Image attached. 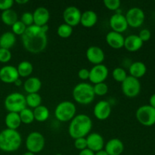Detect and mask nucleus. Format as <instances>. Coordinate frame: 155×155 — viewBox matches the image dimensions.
Segmentation results:
<instances>
[{
    "label": "nucleus",
    "instance_id": "46",
    "mask_svg": "<svg viewBox=\"0 0 155 155\" xmlns=\"http://www.w3.org/2000/svg\"><path fill=\"white\" fill-rule=\"evenodd\" d=\"M41 27V30H42L44 33H47V32H48V24H45V25L42 26V27Z\"/></svg>",
    "mask_w": 155,
    "mask_h": 155
},
{
    "label": "nucleus",
    "instance_id": "15",
    "mask_svg": "<svg viewBox=\"0 0 155 155\" xmlns=\"http://www.w3.org/2000/svg\"><path fill=\"white\" fill-rule=\"evenodd\" d=\"M87 60L94 65L101 64L105 58V54L102 48L96 45H92L87 48L86 52Z\"/></svg>",
    "mask_w": 155,
    "mask_h": 155
},
{
    "label": "nucleus",
    "instance_id": "27",
    "mask_svg": "<svg viewBox=\"0 0 155 155\" xmlns=\"http://www.w3.org/2000/svg\"><path fill=\"white\" fill-rule=\"evenodd\" d=\"M2 21L5 25L11 26L12 27L15 22L18 21V16L17 12L13 9H8V10L4 11L1 14Z\"/></svg>",
    "mask_w": 155,
    "mask_h": 155
},
{
    "label": "nucleus",
    "instance_id": "14",
    "mask_svg": "<svg viewBox=\"0 0 155 155\" xmlns=\"http://www.w3.org/2000/svg\"><path fill=\"white\" fill-rule=\"evenodd\" d=\"M94 116L99 120H104L111 114V106L106 100H101L95 104L93 109Z\"/></svg>",
    "mask_w": 155,
    "mask_h": 155
},
{
    "label": "nucleus",
    "instance_id": "6",
    "mask_svg": "<svg viewBox=\"0 0 155 155\" xmlns=\"http://www.w3.org/2000/svg\"><path fill=\"white\" fill-rule=\"evenodd\" d=\"M4 105L8 112L19 114L27 107L25 96L20 92H12L6 96Z\"/></svg>",
    "mask_w": 155,
    "mask_h": 155
},
{
    "label": "nucleus",
    "instance_id": "4",
    "mask_svg": "<svg viewBox=\"0 0 155 155\" xmlns=\"http://www.w3.org/2000/svg\"><path fill=\"white\" fill-rule=\"evenodd\" d=\"M72 94L76 102L85 105L92 103L95 96L93 86L84 82L76 85L73 89Z\"/></svg>",
    "mask_w": 155,
    "mask_h": 155
},
{
    "label": "nucleus",
    "instance_id": "31",
    "mask_svg": "<svg viewBox=\"0 0 155 155\" xmlns=\"http://www.w3.org/2000/svg\"><path fill=\"white\" fill-rule=\"evenodd\" d=\"M20 118H21V124H30L35 120L33 111L29 107H26L24 110H21L19 113Z\"/></svg>",
    "mask_w": 155,
    "mask_h": 155
},
{
    "label": "nucleus",
    "instance_id": "21",
    "mask_svg": "<svg viewBox=\"0 0 155 155\" xmlns=\"http://www.w3.org/2000/svg\"><path fill=\"white\" fill-rule=\"evenodd\" d=\"M142 45H143V42L141 40L139 36L136 34L129 35L125 38V40H124V47L127 51H132V52L139 50L142 48Z\"/></svg>",
    "mask_w": 155,
    "mask_h": 155
},
{
    "label": "nucleus",
    "instance_id": "44",
    "mask_svg": "<svg viewBox=\"0 0 155 155\" xmlns=\"http://www.w3.org/2000/svg\"><path fill=\"white\" fill-rule=\"evenodd\" d=\"M149 105L155 108V93L153 94L149 99Z\"/></svg>",
    "mask_w": 155,
    "mask_h": 155
},
{
    "label": "nucleus",
    "instance_id": "2",
    "mask_svg": "<svg viewBox=\"0 0 155 155\" xmlns=\"http://www.w3.org/2000/svg\"><path fill=\"white\" fill-rule=\"evenodd\" d=\"M92 127V121L88 115L77 114L71 120L68 127L70 136L74 139L85 138L90 133Z\"/></svg>",
    "mask_w": 155,
    "mask_h": 155
},
{
    "label": "nucleus",
    "instance_id": "19",
    "mask_svg": "<svg viewBox=\"0 0 155 155\" xmlns=\"http://www.w3.org/2000/svg\"><path fill=\"white\" fill-rule=\"evenodd\" d=\"M104 151L108 155H120L124 151V145L119 139H111L104 145Z\"/></svg>",
    "mask_w": 155,
    "mask_h": 155
},
{
    "label": "nucleus",
    "instance_id": "36",
    "mask_svg": "<svg viewBox=\"0 0 155 155\" xmlns=\"http://www.w3.org/2000/svg\"><path fill=\"white\" fill-rule=\"evenodd\" d=\"M20 21L26 26V27H30V26H32L34 24V22H33V13L29 12H26L21 15V20Z\"/></svg>",
    "mask_w": 155,
    "mask_h": 155
},
{
    "label": "nucleus",
    "instance_id": "35",
    "mask_svg": "<svg viewBox=\"0 0 155 155\" xmlns=\"http://www.w3.org/2000/svg\"><path fill=\"white\" fill-rule=\"evenodd\" d=\"M26 29H27V27L21 22L20 20H18L17 22H15L13 25L12 26V33L16 36H22L24 34V33L25 32Z\"/></svg>",
    "mask_w": 155,
    "mask_h": 155
},
{
    "label": "nucleus",
    "instance_id": "34",
    "mask_svg": "<svg viewBox=\"0 0 155 155\" xmlns=\"http://www.w3.org/2000/svg\"><path fill=\"white\" fill-rule=\"evenodd\" d=\"M93 90L95 95L103 96V95H105L108 92V86L105 83H97L93 86Z\"/></svg>",
    "mask_w": 155,
    "mask_h": 155
},
{
    "label": "nucleus",
    "instance_id": "40",
    "mask_svg": "<svg viewBox=\"0 0 155 155\" xmlns=\"http://www.w3.org/2000/svg\"><path fill=\"white\" fill-rule=\"evenodd\" d=\"M15 2L13 0H0V10L4 11L11 9Z\"/></svg>",
    "mask_w": 155,
    "mask_h": 155
},
{
    "label": "nucleus",
    "instance_id": "23",
    "mask_svg": "<svg viewBox=\"0 0 155 155\" xmlns=\"http://www.w3.org/2000/svg\"><path fill=\"white\" fill-rule=\"evenodd\" d=\"M42 88V82L38 77H29L24 83V89L27 94L38 93Z\"/></svg>",
    "mask_w": 155,
    "mask_h": 155
},
{
    "label": "nucleus",
    "instance_id": "8",
    "mask_svg": "<svg viewBox=\"0 0 155 155\" xmlns=\"http://www.w3.org/2000/svg\"><path fill=\"white\" fill-rule=\"evenodd\" d=\"M137 120L145 127L155 124V108L151 106L142 105L137 109L136 113Z\"/></svg>",
    "mask_w": 155,
    "mask_h": 155
},
{
    "label": "nucleus",
    "instance_id": "29",
    "mask_svg": "<svg viewBox=\"0 0 155 155\" xmlns=\"http://www.w3.org/2000/svg\"><path fill=\"white\" fill-rule=\"evenodd\" d=\"M19 77H28L31 75L33 71V66L30 62L27 61H23L20 62L19 64L17 67Z\"/></svg>",
    "mask_w": 155,
    "mask_h": 155
},
{
    "label": "nucleus",
    "instance_id": "32",
    "mask_svg": "<svg viewBox=\"0 0 155 155\" xmlns=\"http://www.w3.org/2000/svg\"><path fill=\"white\" fill-rule=\"evenodd\" d=\"M72 33L73 27L68 24H65V23L59 25L57 29V34L58 35V36H60L61 38H63V39L69 38L72 35Z\"/></svg>",
    "mask_w": 155,
    "mask_h": 155
},
{
    "label": "nucleus",
    "instance_id": "47",
    "mask_svg": "<svg viewBox=\"0 0 155 155\" xmlns=\"http://www.w3.org/2000/svg\"><path fill=\"white\" fill-rule=\"evenodd\" d=\"M28 0H16L15 2L18 3L19 5H24V4H27L28 2Z\"/></svg>",
    "mask_w": 155,
    "mask_h": 155
},
{
    "label": "nucleus",
    "instance_id": "45",
    "mask_svg": "<svg viewBox=\"0 0 155 155\" xmlns=\"http://www.w3.org/2000/svg\"><path fill=\"white\" fill-rule=\"evenodd\" d=\"M95 155H108L107 154V152H106L104 150H101V151H97V152L95 153Z\"/></svg>",
    "mask_w": 155,
    "mask_h": 155
},
{
    "label": "nucleus",
    "instance_id": "33",
    "mask_svg": "<svg viewBox=\"0 0 155 155\" xmlns=\"http://www.w3.org/2000/svg\"><path fill=\"white\" fill-rule=\"evenodd\" d=\"M112 77L115 81L122 83L127 77V71L123 68H116L112 71Z\"/></svg>",
    "mask_w": 155,
    "mask_h": 155
},
{
    "label": "nucleus",
    "instance_id": "10",
    "mask_svg": "<svg viewBox=\"0 0 155 155\" xmlns=\"http://www.w3.org/2000/svg\"><path fill=\"white\" fill-rule=\"evenodd\" d=\"M127 24L130 27L137 28L141 27L145 21V12L142 8L133 7L127 11L125 15Z\"/></svg>",
    "mask_w": 155,
    "mask_h": 155
},
{
    "label": "nucleus",
    "instance_id": "48",
    "mask_svg": "<svg viewBox=\"0 0 155 155\" xmlns=\"http://www.w3.org/2000/svg\"><path fill=\"white\" fill-rule=\"evenodd\" d=\"M14 84H15L16 86H21V85H22V80H21L20 78L18 79V80L14 83Z\"/></svg>",
    "mask_w": 155,
    "mask_h": 155
},
{
    "label": "nucleus",
    "instance_id": "42",
    "mask_svg": "<svg viewBox=\"0 0 155 155\" xmlns=\"http://www.w3.org/2000/svg\"><path fill=\"white\" fill-rule=\"evenodd\" d=\"M78 77L82 80H87L89 78V70L86 68H82L79 71Z\"/></svg>",
    "mask_w": 155,
    "mask_h": 155
},
{
    "label": "nucleus",
    "instance_id": "37",
    "mask_svg": "<svg viewBox=\"0 0 155 155\" xmlns=\"http://www.w3.org/2000/svg\"><path fill=\"white\" fill-rule=\"evenodd\" d=\"M104 5L109 10L117 11L120 7L121 2L120 0H104Z\"/></svg>",
    "mask_w": 155,
    "mask_h": 155
},
{
    "label": "nucleus",
    "instance_id": "13",
    "mask_svg": "<svg viewBox=\"0 0 155 155\" xmlns=\"http://www.w3.org/2000/svg\"><path fill=\"white\" fill-rule=\"evenodd\" d=\"M109 24L113 31L120 33L126 31L129 27L125 15L121 13H115L112 15L109 20Z\"/></svg>",
    "mask_w": 155,
    "mask_h": 155
},
{
    "label": "nucleus",
    "instance_id": "43",
    "mask_svg": "<svg viewBox=\"0 0 155 155\" xmlns=\"http://www.w3.org/2000/svg\"><path fill=\"white\" fill-rule=\"evenodd\" d=\"M79 155H95V152L88 149V148H86V149L80 151V153H79Z\"/></svg>",
    "mask_w": 155,
    "mask_h": 155
},
{
    "label": "nucleus",
    "instance_id": "50",
    "mask_svg": "<svg viewBox=\"0 0 155 155\" xmlns=\"http://www.w3.org/2000/svg\"><path fill=\"white\" fill-rule=\"evenodd\" d=\"M55 155H62L61 154H56Z\"/></svg>",
    "mask_w": 155,
    "mask_h": 155
},
{
    "label": "nucleus",
    "instance_id": "12",
    "mask_svg": "<svg viewBox=\"0 0 155 155\" xmlns=\"http://www.w3.org/2000/svg\"><path fill=\"white\" fill-rule=\"evenodd\" d=\"M82 12L80 9L74 5L67 7L63 12V19L65 24L71 27H75L80 23Z\"/></svg>",
    "mask_w": 155,
    "mask_h": 155
},
{
    "label": "nucleus",
    "instance_id": "51",
    "mask_svg": "<svg viewBox=\"0 0 155 155\" xmlns=\"http://www.w3.org/2000/svg\"><path fill=\"white\" fill-rule=\"evenodd\" d=\"M154 2H155V1H154Z\"/></svg>",
    "mask_w": 155,
    "mask_h": 155
},
{
    "label": "nucleus",
    "instance_id": "49",
    "mask_svg": "<svg viewBox=\"0 0 155 155\" xmlns=\"http://www.w3.org/2000/svg\"><path fill=\"white\" fill-rule=\"evenodd\" d=\"M23 155H35V154H33V153L32 152H30V151H27V152H25L24 154H23Z\"/></svg>",
    "mask_w": 155,
    "mask_h": 155
},
{
    "label": "nucleus",
    "instance_id": "18",
    "mask_svg": "<svg viewBox=\"0 0 155 155\" xmlns=\"http://www.w3.org/2000/svg\"><path fill=\"white\" fill-rule=\"evenodd\" d=\"M34 25L42 27L48 24L50 19L49 11L45 7H38L33 12Z\"/></svg>",
    "mask_w": 155,
    "mask_h": 155
},
{
    "label": "nucleus",
    "instance_id": "26",
    "mask_svg": "<svg viewBox=\"0 0 155 155\" xmlns=\"http://www.w3.org/2000/svg\"><path fill=\"white\" fill-rule=\"evenodd\" d=\"M16 36L12 32H5L0 36V48L9 49L15 45Z\"/></svg>",
    "mask_w": 155,
    "mask_h": 155
},
{
    "label": "nucleus",
    "instance_id": "17",
    "mask_svg": "<svg viewBox=\"0 0 155 155\" xmlns=\"http://www.w3.org/2000/svg\"><path fill=\"white\" fill-rule=\"evenodd\" d=\"M86 142H87V148L93 152H97L101 151L104 147V138L101 134L98 133H92L87 136Z\"/></svg>",
    "mask_w": 155,
    "mask_h": 155
},
{
    "label": "nucleus",
    "instance_id": "39",
    "mask_svg": "<svg viewBox=\"0 0 155 155\" xmlns=\"http://www.w3.org/2000/svg\"><path fill=\"white\" fill-rule=\"evenodd\" d=\"M74 147L80 151L87 148V142H86V138H78V139H75Z\"/></svg>",
    "mask_w": 155,
    "mask_h": 155
},
{
    "label": "nucleus",
    "instance_id": "25",
    "mask_svg": "<svg viewBox=\"0 0 155 155\" xmlns=\"http://www.w3.org/2000/svg\"><path fill=\"white\" fill-rule=\"evenodd\" d=\"M5 124L7 129L17 130L20 127L21 124V118L18 113L14 112H8L5 118Z\"/></svg>",
    "mask_w": 155,
    "mask_h": 155
},
{
    "label": "nucleus",
    "instance_id": "5",
    "mask_svg": "<svg viewBox=\"0 0 155 155\" xmlns=\"http://www.w3.org/2000/svg\"><path fill=\"white\" fill-rule=\"evenodd\" d=\"M76 105L70 101H61L54 109V116L61 122H69L76 116Z\"/></svg>",
    "mask_w": 155,
    "mask_h": 155
},
{
    "label": "nucleus",
    "instance_id": "22",
    "mask_svg": "<svg viewBox=\"0 0 155 155\" xmlns=\"http://www.w3.org/2000/svg\"><path fill=\"white\" fill-rule=\"evenodd\" d=\"M98 21V15L94 11L86 10L82 13L80 23L82 26L86 28L94 27Z\"/></svg>",
    "mask_w": 155,
    "mask_h": 155
},
{
    "label": "nucleus",
    "instance_id": "20",
    "mask_svg": "<svg viewBox=\"0 0 155 155\" xmlns=\"http://www.w3.org/2000/svg\"><path fill=\"white\" fill-rule=\"evenodd\" d=\"M105 39L107 45H110L111 48H115V49H120L124 47L125 37L123 36L122 33L111 30L107 33Z\"/></svg>",
    "mask_w": 155,
    "mask_h": 155
},
{
    "label": "nucleus",
    "instance_id": "9",
    "mask_svg": "<svg viewBox=\"0 0 155 155\" xmlns=\"http://www.w3.org/2000/svg\"><path fill=\"white\" fill-rule=\"evenodd\" d=\"M122 92L128 98H135L141 92V83L139 79L127 76L121 85Z\"/></svg>",
    "mask_w": 155,
    "mask_h": 155
},
{
    "label": "nucleus",
    "instance_id": "11",
    "mask_svg": "<svg viewBox=\"0 0 155 155\" xmlns=\"http://www.w3.org/2000/svg\"><path fill=\"white\" fill-rule=\"evenodd\" d=\"M108 69L103 64L94 65L92 69L89 71V80L94 85L100 83H104L106 79L108 77Z\"/></svg>",
    "mask_w": 155,
    "mask_h": 155
},
{
    "label": "nucleus",
    "instance_id": "3",
    "mask_svg": "<svg viewBox=\"0 0 155 155\" xmlns=\"http://www.w3.org/2000/svg\"><path fill=\"white\" fill-rule=\"evenodd\" d=\"M22 138L17 130L5 129L0 132V150L5 152H14L19 149Z\"/></svg>",
    "mask_w": 155,
    "mask_h": 155
},
{
    "label": "nucleus",
    "instance_id": "16",
    "mask_svg": "<svg viewBox=\"0 0 155 155\" xmlns=\"http://www.w3.org/2000/svg\"><path fill=\"white\" fill-rule=\"evenodd\" d=\"M19 77L16 67L5 65L0 69V80L3 83H14Z\"/></svg>",
    "mask_w": 155,
    "mask_h": 155
},
{
    "label": "nucleus",
    "instance_id": "30",
    "mask_svg": "<svg viewBox=\"0 0 155 155\" xmlns=\"http://www.w3.org/2000/svg\"><path fill=\"white\" fill-rule=\"evenodd\" d=\"M26 104L30 108H36L41 105L42 103V97L39 93H31L27 94V96H25Z\"/></svg>",
    "mask_w": 155,
    "mask_h": 155
},
{
    "label": "nucleus",
    "instance_id": "28",
    "mask_svg": "<svg viewBox=\"0 0 155 155\" xmlns=\"http://www.w3.org/2000/svg\"><path fill=\"white\" fill-rule=\"evenodd\" d=\"M33 111L35 120H36L37 122H45L49 117V110L48 109V107L42 105V104L33 109Z\"/></svg>",
    "mask_w": 155,
    "mask_h": 155
},
{
    "label": "nucleus",
    "instance_id": "1",
    "mask_svg": "<svg viewBox=\"0 0 155 155\" xmlns=\"http://www.w3.org/2000/svg\"><path fill=\"white\" fill-rule=\"evenodd\" d=\"M21 41L27 51L37 54L42 52L46 48L48 37L47 33H44L40 27L33 24L27 27L24 34L21 36Z\"/></svg>",
    "mask_w": 155,
    "mask_h": 155
},
{
    "label": "nucleus",
    "instance_id": "7",
    "mask_svg": "<svg viewBox=\"0 0 155 155\" xmlns=\"http://www.w3.org/2000/svg\"><path fill=\"white\" fill-rule=\"evenodd\" d=\"M45 145V140L43 135L39 132H31L29 133L25 141V145L27 151L36 154L43 150Z\"/></svg>",
    "mask_w": 155,
    "mask_h": 155
},
{
    "label": "nucleus",
    "instance_id": "24",
    "mask_svg": "<svg viewBox=\"0 0 155 155\" xmlns=\"http://www.w3.org/2000/svg\"><path fill=\"white\" fill-rule=\"evenodd\" d=\"M147 71V67L143 62L135 61L131 64L129 68V73L131 77L136 79L141 78L143 77Z\"/></svg>",
    "mask_w": 155,
    "mask_h": 155
},
{
    "label": "nucleus",
    "instance_id": "41",
    "mask_svg": "<svg viewBox=\"0 0 155 155\" xmlns=\"http://www.w3.org/2000/svg\"><path fill=\"white\" fill-rule=\"evenodd\" d=\"M138 36H139V37L141 39V40L144 42L149 40L150 38H151V31H150L148 29H143V30H142L139 32Z\"/></svg>",
    "mask_w": 155,
    "mask_h": 155
},
{
    "label": "nucleus",
    "instance_id": "38",
    "mask_svg": "<svg viewBox=\"0 0 155 155\" xmlns=\"http://www.w3.org/2000/svg\"><path fill=\"white\" fill-rule=\"evenodd\" d=\"M12 59V52L9 49L0 48V62L8 63Z\"/></svg>",
    "mask_w": 155,
    "mask_h": 155
}]
</instances>
